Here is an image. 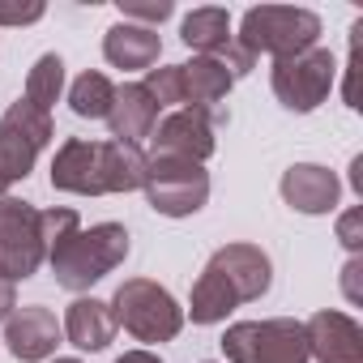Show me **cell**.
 I'll return each instance as SVG.
<instances>
[{"label":"cell","mask_w":363,"mask_h":363,"mask_svg":"<svg viewBox=\"0 0 363 363\" xmlns=\"http://www.w3.org/2000/svg\"><path fill=\"white\" fill-rule=\"evenodd\" d=\"M145 150L128 141H90L69 137L52 158V189L73 197H107V193H133L145 179Z\"/></svg>","instance_id":"cell-1"},{"label":"cell","mask_w":363,"mask_h":363,"mask_svg":"<svg viewBox=\"0 0 363 363\" xmlns=\"http://www.w3.org/2000/svg\"><path fill=\"white\" fill-rule=\"evenodd\" d=\"M133 252L128 227L124 223H94L90 231H73L69 240H60L48 252V265L56 274V286L65 291H90L94 282H103L111 269H120Z\"/></svg>","instance_id":"cell-2"},{"label":"cell","mask_w":363,"mask_h":363,"mask_svg":"<svg viewBox=\"0 0 363 363\" xmlns=\"http://www.w3.org/2000/svg\"><path fill=\"white\" fill-rule=\"evenodd\" d=\"M111 316L116 325H124V333H133L145 346L171 342L184 329V308L175 303V295L167 286H158L154 278H124L111 295Z\"/></svg>","instance_id":"cell-3"},{"label":"cell","mask_w":363,"mask_h":363,"mask_svg":"<svg viewBox=\"0 0 363 363\" xmlns=\"http://www.w3.org/2000/svg\"><path fill=\"white\" fill-rule=\"evenodd\" d=\"M320 39V18L312 9H295V5H257L240 18V35L235 43L252 56H299L308 48H316Z\"/></svg>","instance_id":"cell-4"},{"label":"cell","mask_w":363,"mask_h":363,"mask_svg":"<svg viewBox=\"0 0 363 363\" xmlns=\"http://www.w3.org/2000/svg\"><path fill=\"white\" fill-rule=\"evenodd\" d=\"M227 363H312L308 359V333L295 316H269V320H235L223 333Z\"/></svg>","instance_id":"cell-5"},{"label":"cell","mask_w":363,"mask_h":363,"mask_svg":"<svg viewBox=\"0 0 363 363\" xmlns=\"http://www.w3.org/2000/svg\"><path fill=\"white\" fill-rule=\"evenodd\" d=\"M56 137L52 111H39L26 99H13L0 116V197H9L18 179H26L39 162V150Z\"/></svg>","instance_id":"cell-6"},{"label":"cell","mask_w":363,"mask_h":363,"mask_svg":"<svg viewBox=\"0 0 363 363\" xmlns=\"http://www.w3.org/2000/svg\"><path fill=\"white\" fill-rule=\"evenodd\" d=\"M141 193L162 218H193L210 201V171L189 158H150Z\"/></svg>","instance_id":"cell-7"},{"label":"cell","mask_w":363,"mask_h":363,"mask_svg":"<svg viewBox=\"0 0 363 363\" xmlns=\"http://www.w3.org/2000/svg\"><path fill=\"white\" fill-rule=\"evenodd\" d=\"M333 82H337V60H333V52L320 48V43L308 48V52H299V56L274 60V69H269V90H274V99H278L286 111H299V116L316 111V107L329 99Z\"/></svg>","instance_id":"cell-8"},{"label":"cell","mask_w":363,"mask_h":363,"mask_svg":"<svg viewBox=\"0 0 363 363\" xmlns=\"http://www.w3.org/2000/svg\"><path fill=\"white\" fill-rule=\"evenodd\" d=\"M43 261H48V244H43L39 210L18 197H0V278L18 286L35 278Z\"/></svg>","instance_id":"cell-9"},{"label":"cell","mask_w":363,"mask_h":363,"mask_svg":"<svg viewBox=\"0 0 363 363\" xmlns=\"http://www.w3.org/2000/svg\"><path fill=\"white\" fill-rule=\"evenodd\" d=\"M223 120H227L223 111L175 107V111L158 116V124L150 133V154L145 158H189V162H206L218 150V124Z\"/></svg>","instance_id":"cell-10"},{"label":"cell","mask_w":363,"mask_h":363,"mask_svg":"<svg viewBox=\"0 0 363 363\" xmlns=\"http://www.w3.org/2000/svg\"><path fill=\"white\" fill-rule=\"evenodd\" d=\"M308 359L316 363H363V325L350 312L320 308L303 320Z\"/></svg>","instance_id":"cell-11"},{"label":"cell","mask_w":363,"mask_h":363,"mask_svg":"<svg viewBox=\"0 0 363 363\" xmlns=\"http://www.w3.org/2000/svg\"><path fill=\"white\" fill-rule=\"evenodd\" d=\"M278 193H282V201L295 214L320 218V214H333L337 210V201H342V179H337V171H329L320 162H291L282 171Z\"/></svg>","instance_id":"cell-12"},{"label":"cell","mask_w":363,"mask_h":363,"mask_svg":"<svg viewBox=\"0 0 363 363\" xmlns=\"http://www.w3.org/2000/svg\"><path fill=\"white\" fill-rule=\"evenodd\" d=\"M60 337H65V329H60L56 312L43 308V303L13 308L9 320H5V346H9V354L22 359V363H48V359L56 354Z\"/></svg>","instance_id":"cell-13"},{"label":"cell","mask_w":363,"mask_h":363,"mask_svg":"<svg viewBox=\"0 0 363 363\" xmlns=\"http://www.w3.org/2000/svg\"><path fill=\"white\" fill-rule=\"evenodd\" d=\"M206 265L218 269V278L231 286V295L240 303H257L274 282V265H269L265 248H257V244H223Z\"/></svg>","instance_id":"cell-14"},{"label":"cell","mask_w":363,"mask_h":363,"mask_svg":"<svg viewBox=\"0 0 363 363\" xmlns=\"http://www.w3.org/2000/svg\"><path fill=\"white\" fill-rule=\"evenodd\" d=\"M154 124H158V103L150 99V90L141 82L116 86V99H111V111H107L111 137L128 141V145H141V141H150Z\"/></svg>","instance_id":"cell-15"},{"label":"cell","mask_w":363,"mask_h":363,"mask_svg":"<svg viewBox=\"0 0 363 363\" xmlns=\"http://www.w3.org/2000/svg\"><path fill=\"white\" fill-rule=\"evenodd\" d=\"M162 56V39L158 30L150 26H137V22H116L107 35H103V60L111 69H124V73H150Z\"/></svg>","instance_id":"cell-16"},{"label":"cell","mask_w":363,"mask_h":363,"mask_svg":"<svg viewBox=\"0 0 363 363\" xmlns=\"http://www.w3.org/2000/svg\"><path fill=\"white\" fill-rule=\"evenodd\" d=\"M60 329H65V337H69L77 350L99 354V350H107V346H111V337H116V329H120V325H116V316H111V303H107V299L77 295V299L69 303V312H65Z\"/></svg>","instance_id":"cell-17"},{"label":"cell","mask_w":363,"mask_h":363,"mask_svg":"<svg viewBox=\"0 0 363 363\" xmlns=\"http://www.w3.org/2000/svg\"><path fill=\"white\" fill-rule=\"evenodd\" d=\"M184 69V99L189 107H201V111H218V103H227L235 77L227 73V65L218 56H193Z\"/></svg>","instance_id":"cell-18"},{"label":"cell","mask_w":363,"mask_h":363,"mask_svg":"<svg viewBox=\"0 0 363 363\" xmlns=\"http://www.w3.org/2000/svg\"><path fill=\"white\" fill-rule=\"evenodd\" d=\"M231 39H235L231 35V13L218 9V5H201L179 22V43L193 48L197 56H218Z\"/></svg>","instance_id":"cell-19"},{"label":"cell","mask_w":363,"mask_h":363,"mask_svg":"<svg viewBox=\"0 0 363 363\" xmlns=\"http://www.w3.org/2000/svg\"><path fill=\"white\" fill-rule=\"evenodd\" d=\"M240 308V299L231 295V286L218 278V269H201V278L193 282V299H189V316L193 325H223L231 312Z\"/></svg>","instance_id":"cell-20"},{"label":"cell","mask_w":363,"mask_h":363,"mask_svg":"<svg viewBox=\"0 0 363 363\" xmlns=\"http://www.w3.org/2000/svg\"><path fill=\"white\" fill-rule=\"evenodd\" d=\"M111 99H116V86H111V77L99 73V69H86V73L69 86V107H73L77 120H107Z\"/></svg>","instance_id":"cell-21"},{"label":"cell","mask_w":363,"mask_h":363,"mask_svg":"<svg viewBox=\"0 0 363 363\" xmlns=\"http://www.w3.org/2000/svg\"><path fill=\"white\" fill-rule=\"evenodd\" d=\"M60 94H65V60H60L56 52H43V56L30 65V73H26L22 99L35 103L39 111H52V107L60 103Z\"/></svg>","instance_id":"cell-22"},{"label":"cell","mask_w":363,"mask_h":363,"mask_svg":"<svg viewBox=\"0 0 363 363\" xmlns=\"http://www.w3.org/2000/svg\"><path fill=\"white\" fill-rule=\"evenodd\" d=\"M141 86L150 90V99L158 103V111L162 107H171V111L175 107H189V99H184V69H179V65H154Z\"/></svg>","instance_id":"cell-23"},{"label":"cell","mask_w":363,"mask_h":363,"mask_svg":"<svg viewBox=\"0 0 363 363\" xmlns=\"http://www.w3.org/2000/svg\"><path fill=\"white\" fill-rule=\"evenodd\" d=\"M171 13H175L171 0H120V22H137L150 30H158Z\"/></svg>","instance_id":"cell-24"},{"label":"cell","mask_w":363,"mask_h":363,"mask_svg":"<svg viewBox=\"0 0 363 363\" xmlns=\"http://www.w3.org/2000/svg\"><path fill=\"white\" fill-rule=\"evenodd\" d=\"M337 240H342V248H346L350 257H359V248H363V210H359V206L337 218Z\"/></svg>","instance_id":"cell-25"},{"label":"cell","mask_w":363,"mask_h":363,"mask_svg":"<svg viewBox=\"0 0 363 363\" xmlns=\"http://www.w3.org/2000/svg\"><path fill=\"white\" fill-rule=\"evenodd\" d=\"M39 18H43V5H22V9L0 5V26H30Z\"/></svg>","instance_id":"cell-26"},{"label":"cell","mask_w":363,"mask_h":363,"mask_svg":"<svg viewBox=\"0 0 363 363\" xmlns=\"http://www.w3.org/2000/svg\"><path fill=\"white\" fill-rule=\"evenodd\" d=\"M359 269H363V261H359V257H350V261H346V269H342V286H346V299H350V303H359V286H354Z\"/></svg>","instance_id":"cell-27"},{"label":"cell","mask_w":363,"mask_h":363,"mask_svg":"<svg viewBox=\"0 0 363 363\" xmlns=\"http://www.w3.org/2000/svg\"><path fill=\"white\" fill-rule=\"evenodd\" d=\"M13 308H18V291H13V282L0 278V320H9Z\"/></svg>","instance_id":"cell-28"},{"label":"cell","mask_w":363,"mask_h":363,"mask_svg":"<svg viewBox=\"0 0 363 363\" xmlns=\"http://www.w3.org/2000/svg\"><path fill=\"white\" fill-rule=\"evenodd\" d=\"M111 363H162L154 350H145V346H137V350H124L120 359H111Z\"/></svg>","instance_id":"cell-29"},{"label":"cell","mask_w":363,"mask_h":363,"mask_svg":"<svg viewBox=\"0 0 363 363\" xmlns=\"http://www.w3.org/2000/svg\"><path fill=\"white\" fill-rule=\"evenodd\" d=\"M350 189L363 197V154H354V158H350Z\"/></svg>","instance_id":"cell-30"},{"label":"cell","mask_w":363,"mask_h":363,"mask_svg":"<svg viewBox=\"0 0 363 363\" xmlns=\"http://www.w3.org/2000/svg\"><path fill=\"white\" fill-rule=\"evenodd\" d=\"M52 363H82V359H52Z\"/></svg>","instance_id":"cell-31"}]
</instances>
